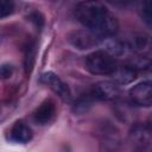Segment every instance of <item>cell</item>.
Wrapping results in <instances>:
<instances>
[{
    "instance_id": "cell-1",
    "label": "cell",
    "mask_w": 152,
    "mask_h": 152,
    "mask_svg": "<svg viewBox=\"0 0 152 152\" xmlns=\"http://www.w3.org/2000/svg\"><path fill=\"white\" fill-rule=\"evenodd\" d=\"M77 20L100 38L113 37L119 30L118 19L99 1L78 2L75 10Z\"/></svg>"
},
{
    "instance_id": "cell-7",
    "label": "cell",
    "mask_w": 152,
    "mask_h": 152,
    "mask_svg": "<svg viewBox=\"0 0 152 152\" xmlns=\"http://www.w3.org/2000/svg\"><path fill=\"white\" fill-rule=\"evenodd\" d=\"M32 138H33V132L31 127L21 120L17 121L8 132V139L17 144H26L31 141Z\"/></svg>"
},
{
    "instance_id": "cell-10",
    "label": "cell",
    "mask_w": 152,
    "mask_h": 152,
    "mask_svg": "<svg viewBox=\"0 0 152 152\" xmlns=\"http://www.w3.org/2000/svg\"><path fill=\"white\" fill-rule=\"evenodd\" d=\"M25 70L26 74H31L34 61H36V45L34 43H28V45L25 49Z\"/></svg>"
},
{
    "instance_id": "cell-8",
    "label": "cell",
    "mask_w": 152,
    "mask_h": 152,
    "mask_svg": "<svg viewBox=\"0 0 152 152\" xmlns=\"http://www.w3.org/2000/svg\"><path fill=\"white\" fill-rule=\"evenodd\" d=\"M55 114L56 104L52 100L48 99L36 108V110L33 112V120L38 125H46L53 119Z\"/></svg>"
},
{
    "instance_id": "cell-4",
    "label": "cell",
    "mask_w": 152,
    "mask_h": 152,
    "mask_svg": "<svg viewBox=\"0 0 152 152\" xmlns=\"http://www.w3.org/2000/svg\"><path fill=\"white\" fill-rule=\"evenodd\" d=\"M40 82L49 87L55 94H57L63 101L70 102L71 101V91L66 83H64L55 72L48 71L44 72L40 77Z\"/></svg>"
},
{
    "instance_id": "cell-2",
    "label": "cell",
    "mask_w": 152,
    "mask_h": 152,
    "mask_svg": "<svg viewBox=\"0 0 152 152\" xmlns=\"http://www.w3.org/2000/svg\"><path fill=\"white\" fill-rule=\"evenodd\" d=\"M118 65L115 57L107 50H96L86 57L87 69L95 75H112Z\"/></svg>"
},
{
    "instance_id": "cell-3",
    "label": "cell",
    "mask_w": 152,
    "mask_h": 152,
    "mask_svg": "<svg viewBox=\"0 0 152 152\" xmlns=\"http://www.w3.org/2000/svg\"><path fill=\"white\" fill-rule=\"evenodd\" d=\"M100 37L88 30H77L68 34V42L78 50H88L100 43Z\"/></svg>"
},
{
    "instance_id": "cell-14",
    "label": "cell",
    "mask_w": 152,
    "mask_h": 152,
    "mask_svg": "<svg viewBox=\"0 0 152 152\" xmlns=\"http://www.w3.org/2000/svg\"><path fill=\"white\" fill-rule=\"evenodd\" d=\"M31 19L36 23V25H37L38 27H42V25H43V23H44V19H43V17H42V14H40L39 12H34V13L31 15Z\"/></svg>"
},
{
    "instance_id": "cell-9",
    "label": "cell",
    "mask_w": 152,
    "mask_h": 152,
    "mask_svg": "<svg viewBox=\"0 0 152 152\" xmlns=\"http://www.w3.org/2000/svg\"><path fill=\"white\" fill-rule=\"evenodd\" d=\"M113 78L119 84H127L133 82L137 78V70H134L131 65H118L116 70L112 74Z\"/></svg>"
},
{
    "instance_id": "cell-11",
    "label": "cell",
    "mask_w": 152,
    "mask_h": 152,
    "mask_svg": "<svg viewBox=\"0 0 152 152\" xmlns=\"http://www.w3.org/2000/svg\"><path fill=\"white\" fill-rule=\"evenodd\" d=\"M140 15L147 25L152 24V2L151 1H144L140 4Z\"/></svg>"
},
{
    "instance_id": "cell-13",
    "label": "cell",
    "mask_w": 152,
    "mask_h": 152,
    "mask_svg": "<svg viewBox=\"0 0 152 152\" xmlns=\"http://www.w3.org/2000/svg\"><path fill=\"white\" fill-rule=\"evenodd\" d=\"M13 75V66L8 63L0 64V80H7Z\"/></svg>"
},
{
    "instance_id": "cell-6",
    "label": "cell",
    "mask_w": 152,
    "mask_h": 152,
    "mask_svg": "<svg viewBox=\"0 0 152 152\" xmlns=\"http://www.w3.org/2000/svg\"><path fill=\"white\" fill-rule=\"evenodd\" d=\"M119 87L116 86L115 82L110 81H101L97 82L96 84L93 86L91 89V97L101 101H108V100H114L119 95Z\"/></svg>"
},
{
    "instance_id": "cell-5",
    "label": "cell",
    "mask_w": 152,
    "mask_h": 152,
    "mask_svg": "<svg viewBox=\"0 0 152 152\" xmlns=\"http://www.w3.org/2000/svg\"><path fill=\"white\" fill-rule=\"evenodd\" d=\"M131 101L140 107H150L152 103V84L150 81H144L129 89Z\"/></svg>"
},
{
    "instance_id": "cell-12",
    "label": "cell",
    "mask_w": 152,
    "mask_h": 152,
    "mask_svg": "<svg viewBox=\"0 0 152 152\" xmlns=\"http://www.w3.org/2000/svg\"><path fill=\"white\" fill-rule=\"evenodd\" d=\"M14 11V2L11 0H0V18L11 15Z\"/></svg>"
}]
</instances>
